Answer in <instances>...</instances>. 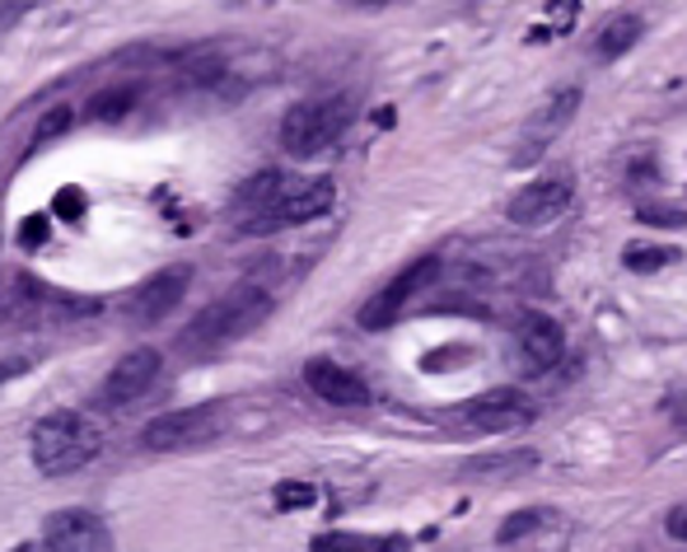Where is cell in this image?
I'll return each mask as SVG.
<instances>
[{"label":"cell","instance_id":"cell-13","mask_svg":"<svg viewBox=\"0 0 687 552\" xmlns=\"http://www.w3.org/2000/svg\"><path fill=\"white\" fill-rule=\"evenodd\" d=\"M571 197H575V187H571L566 174L538 179V183H528V187H519V193L509 197L505 216L515 220V226H548V220H557L561 211H566Z\"/></svg>","mask_w":687,"mask_h":552},{"label":"cell","instance_id":"cell-8","mask_svg":"<svg viewBox=\"0 0 687 552\" xmlns=\"http://www.w3.org/2000/svg\"><path fill=\"white\" fill-rule=\"evenodd\" d=\"M332 202H337V183H332V179L290 183V187H280V197L272 202V211L257 220L253 234H267L272 226H309V220H319V216L332 211Z\"/></svg>","mask_w":687,"mask_h":552},{"label":"cell","instance_id":"cell-3","mask_svg":"<svg viewBox=\"0 0 687 552\" xmlns=\"http://www.w3.org/2000/svg\"><path fill=\"white\" fill-rule=\"evenodd\" d=\"M346 127H351V99H342V94L305 99L280 117V146L305 160V154H319L328 146H337Z\"/></svg>","mask_w":687,"mask_h":552},{"label":"cell","instance_id":"cell-22","mask_svg":"<svg viewBox=\"0 0 687 552\" xmlns=\"http://www.w3.org/2000/svg\"><path fill=\"white\" fill-rule=\"evenodd\" d=\"M276 506L280 510H305V506H313V487H309V482H280Z\"/></svg>","mask_w":687,"mask_h":552},{"label":"cell","instance_id":"cell-19","mask_svg":"<svg viewBox=\"0 0 687 552\" xmlns=\"http://www.w3.org/2000/svg\"><path fill=\"white\" fill-rule=\"evenodd\" d=\"M136 99H140V90L136 84H113V90H99L90 103H84V117H94V123H117V117H127L131 108H136Z\"/></svg>","mask_w":687,"mask_h":552},{"label":"cell","instance_id":"cell-12","mask_svg":"<svg viewBox=\"0 0 687 552\" xmlns=\"http://www.w3.org/2000/svg\"><path fill=\"white\" fill-rule=\"evenodd\" d=\"M515 352H519V375H548L557 360L566 356V333H561V323L548 314H524Z\"/></svg>","mask_w":687,"mask_h":552},{"label":"cell","instance_id":"cell-18","mask_svg":"<svg viewBox=\"0 0 687 552\" xmlns=\"http://www.w3.org/2000/svg\"><path fill=\"white\" fill-rule=\"evenodd\" d=\"M402 539H369V533H351V529H328L309 543V552H402Z\"/></svg>","mask_w":687,"mask_h":552},{"label":"cell","instance_id":"cell-23","mask_svg":"<svg viewBox=\"0 0 687 552\" xmlns=\"http://www.w3.org/2000/svg\"><path fill=\"white\" fill-rule=\"evenodd\" d=\"M637 220H645V226H687V211H678V206L645 202V206H637Z\"/></svg>","mask_w":687,"mask_h":552},{"label":"cell","instance_id":"cell-26","mask_svg":"<svg viewBox=\"0 0 687 552\" xmlns=\"http://www.w3.org/2000/svg\"><path fill=\"white\" fill-rule=\"evenodd\" d=\"M664 533H668L674 543H687V502H678L674 510L664 515Z\"/></svg>","mask_w":687,"mask_h":552},{"label":"cell","instance_id":"cell-7","mask_svg":"<svg viewBox=\"0 0 687 552\" xmlns=\"http://www.w3.org/2000/svg\"><path fill=\"white\" fill-rule=\"evenodd\" d=\"M43 548L47 552H117L108 525L84 506L51 510L43 520Z\"/></svg>","mask_w":687,"mask_h":552},{"label":"cell","instance_id":"cell-2","mask_svg":"<svg viewBox=\"0 0 687 552\" xmlns=\"http://www.w3.org/2000/svg\"><path fill=\"white\" fill-rule=\"evenodd\" d=\"M272 314V296L262 286H234L229 296L202 304L197 314H192V323L179 333L183 352H216L225 347V342H239L249 337L253 327H262Z\"/></svg>","mask_w":687,"mask_h":552},{"label":"cell","instance_id":"cell-4","mask_svg":"<svg viewBox=\"0 0 687 552\" xmlns=\"http://www.w3.org/2000/svg\"><path fill=\"white\" fill-rule=\"evenodd\" d=\"M580 84H566V90H552L548 99L538 103L534 113H528V123L519 127V141H515V150H509V164H519V169H528V164H538L542 154L552 150V141L561 131L571 127V117L580 113Z\"/></svg>","mask_w":687,"mask_h":552},{"label":"cell","instance_id":"cell-20","mask_svg":"<svg viewBox=\"0 0 687 552\" xmlns=\"http://www.w3.org/2000/svg\"><path fill=\"white\" fill-rule=\"evenodd\" d=\"M668 263H678V249H668V244H631L622 253V267H631V272H660Z\"/></svg>","mask_w":687,"mask_h":552},{"label":"cell","instance_id":"cell-11","mask_svg":"<svg viewBox=\"0 0 687 552\" xmlns=\"http://www.w3.org/2000/svg\"><path fill=\"white\" fill-rule=\"evenodd\" d=\"M187 286H192V267H187V263L160 267V272L150 276V281H140V286H136V296L127 300L131 323H160V319H169L173 309L183 304Z\"/></svg>","mask_w":687,"mask_h":552},{"label":"cell","instance_id":"cell-1","mask_svg":"<svg viewBox=\"0 0 687 552\" xmlns=\"http://www.w3.org/2000/svg\"><path fill=\"white\" fill-rule=\"evenodd\" d=\"M28 455L43 478H70L103 455V430L80 412H47L28 430Z\"/></svg>","mask_w":687,"mask_h":552},{"label":"cell","instance_id":"cell-21","mask_svg":"<svg viewBox=\"0 0 687 552\" xmlns=\"http://www.w3.org/2000/svg\"><path fill=\"white\" fill-rule=\"evenodd\" d=\"M70 127H76V108H51V113H43L38 117V127H33V150L38 146H47V141H57V136H66Z\"/></svg>","mask_w":687,"mask_h":552},{"label":"cell","instance_id":"cell-10","mask_svg":"<svg viewBox=\"0 0 687 552\" xmlns=\"http://www.w3.org/2000/svg\"><path fill=\"white\" fill-rule=\"evenodd\" d=\"M534 412L538 407L524 389H486L472 403L458 407V417H463V426H472V430H519V426L534 422Z\"/></svg>","mask_w":687,"mask_h":552},{"label":"cell","instance_id":"cell-17","mask_svg":"<svg viewBox=\"0 0 687 552\" xmlns=\"http://www.w3.org/2000/svg\"><path fill=\"white\" fill-rule=\"evenodd\" d=\"M561 515L552 506H528V510H515V515H505L501 529H496V543L501 548H515V543H528L534 533H542L548 525H557Z\"/></svg>","mask_w":687,"mask_h":552},{"label":"cell","instance_id":"cell-28","mask_svg":"<svg viewBox=\"0 0 687 552\" xmlns=\"http://www.w3.org/2000/svg\"><path fill=\"white\" fill-rule=\"evenodd\" d=\"M14 552H47V548H43V539H33V543H20Z\"/></svg>","mask_w":687,"mask_h":552},{"label":"cell","instance_id":"cell-27","mask_svg":"<svg viewBox=\"0 0 687 552\" xmlns=\"http://www.w3.org/2000/svg\"><path fill=\"white\" fill-rule=\"evenodd\" d=\"M33 366L28 356H14V360H0V384H5V379H14V375H24Z\"/></svg>","mask_w":687,"mask_h":552},{"label":"cell","instance_id":"cell-24","mask_svg":"<svg viewBox=\"0 0 687 552\" xmlns=\"http://www.w3.org/2000/svg\"><path fill=\"white\" fill-rule=\"evenodd\" d=\"M47 230H51V220H47V216H24V226H20V244L33 253L38 244H47Z\"/></svg>","mask_w":687,"mask_h":552},{"label":"cell","instance_id":"cell-16","mask_svg":"<svg viewBox=\"0 0 687 552\" xmlns=\"http://www.w3.org/2000/svg\"><path fill=\"white\" fill-rule=\"evenodd\" d=\"M641 33H645L641 14H612V20L598 28V38H594V57L598 61H618L622 51H631L641 43Z\"/></svg>","mask_w":687,"mask_h":552},{"label":"cell","instance_id":"cell-25","mask_svg":"<svg viewBox=\"0 0 687 552\" xmlns=\"http://www.w3.org/2000/svg\"><path fill=\"white\" fill-rule=\"evenodd\" d=\"M84 206H90V202H84L80 187H61V193H57V216H61V220H80Z\"/></svg>","mask_w":687,"mask_h":552},{"label":"cell","instance_id":"cell-5","mask_svg":"<svg viewBox=\"0 0 687 552\" xmlns=\"http://www.w3.org/2000/svg\"><path fill=\"white\" fill-rule=\"evenodd\" d=\"M220 426H225V407H216V403L187 407V412H164V417H154L140 430V445L154 455H179V450H192V445H206L210 436H220Z\"/></svg>","mask_w":687,"mask_h":552},{"label":"cell","instance_id":"cell-14","mask_svg":"<svg viewBox=\"0 0 687 552\" xmlns=\"http://www.w3.org/2000/svg\"><path fill=\"white\" fill-rule=\"evenodd\" d=\"M305 384L319 393L323 403L332 407H365L369 403V384L356 375V370H346L337 366V360H328V356H313L309 366H305Z\"/></svg>","mask_w":687,"mask_h":552},{"label":"cell","instance_id":"cell-6","mask_svg":"<svg viewBox=\"0 0 687 552\" xmlns=\"http://www.w3.org/2000/svg\"><path fill=\"white\" fill-rule=\"evenodd\" d=\"M435 276H439V257H416L412 267H402V272L393 276V281L383 286L379 296L360 309V327H369V333H379V327L398 323L402 309H408V304H412L426 286H435Z\"/></svg>","mask_w":687,"mask_h":552},{"label":"cell","instance_id":"cell-9","mask_svg":"<svg viewBox=\"0 0 687 552\" xmlns=\"http://www.w3.org/2000/svg\"><path fill=\"white\" fill-rule=\"evenodd\" d=\"M160 352L154 347H136L117 360V366L108 370V379H103L99 389V403L103 407H131L136 399H146V393L154 389V379H160Z\"/></svg>","mask_w":687,"mask_h":552},{"label":"cell","instance_id":"cell-15","mask_svg":"<svg viewBox=\"0 0 687 552\" xmlns=\"http://www.w3.org/2000/svg\"><path fill=\"white\" fill-rule=\"evenodd\" d=\"M538 469V455L534 450H509V455H478L468 459L458 478H472V482H505V478H524Z\"/></svg>","mask_w":687,"mask_h":552}]
</instances>
